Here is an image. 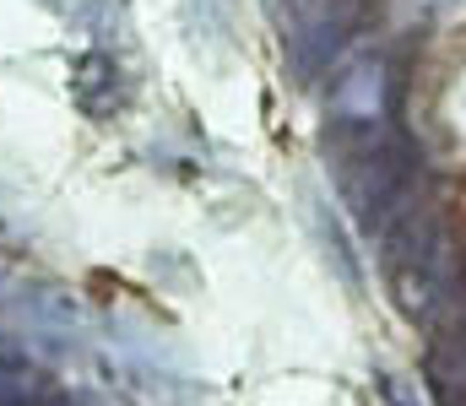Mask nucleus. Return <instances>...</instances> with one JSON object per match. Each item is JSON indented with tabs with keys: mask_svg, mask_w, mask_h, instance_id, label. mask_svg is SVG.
<instances>
[{
	"mask_svg": "<svg viewBox=\"0 0 466 406\" xmlns=\"http://www.w3.org/2000/svg\"><path fill=\"white\" fill-rule=\"evenodd\" d=\"M309 5H320V0H271L277 16H299V11H309Z\"/></svg>",
	"mask_w": 466,
	"mask_h": 406,
	"instance_id": "obj_3",
	"label": "nucleus"
},
{
	"mask_svg": "<svg viewBox=\"0 0 466 406\" xmlns=\"http://www.w3.org/2000/svg\"><path fill=\"white\" fill-rule=\"evenodd\" d=\"M55 396L49 374L33 369V363H16V358H0V406H38Z\"/></svg>",
	"mask_w": 466,
	"mask_h": 406,
	"instance_id": "obj_2",
	"label": "nucleus"
},
{
	"mask_svg": "<svg viewBox=\"0 0 466 406\" xmlns=\"http://www.w3.org/2000/svg\"><path fill=\"white\" fill-rule=\"evenodd\" d=\"M66 87H71V104H76L87 120H109V114H119V104H125V76H119V60H115V54H104V49L76 54V60H71Z\"/></svg>",
	"mask_w": 466,
	"mask_h": 406,
	"instance_id": "obj_1",
	"label": "nucleus"
}]
</instances>
